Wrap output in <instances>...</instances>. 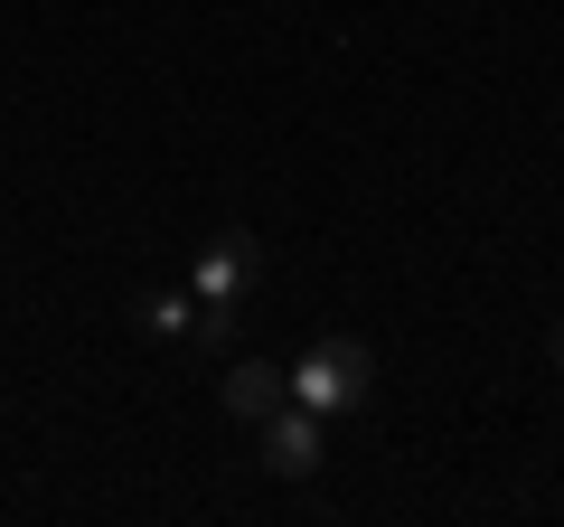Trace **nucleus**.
Returning <instances> with one entry per match:
<instances>
[{
    "label": "nucleus",
    "mask_w": 564,
    "mask_h": 527,
    "mask_svg": "<svg viewBox=\"0 0 564 527\" xmlns=\"http://www.w3.org/2000/svg\"><path fill=\"white\" fill-rule=\"evenodd\" d=\"M282 386H292V406H311L329 424V415H367L377 406V348L367 340H311L302 367H282Z\"/></svg>",
    "instance_id": "f257e3e1"
},
{
    "label": "nucleus",
    "mask_w": 564,
    "mask_h": 527,
    "mask_svg": "<svg viewBox=\"0 0 564 527\" xmlns=\"http://www.w3.org/2000/svg\"><path fill=\"white\" fill-rule=\"evenodd\" d=\"M254 273H263V245L245 236V226H226V236H207V255H198V302L236 311L245 292H254Z\"/></svg>",
    "instance_id": "f03ea898"
},
{
    "label": "nucleus",
    "mask_w": 564,
    "mask_h": 527,
    "mask_svg": "<svg viewBox=\"0 0 564 527\" xmlns=\"http://www.w3.org/2000/svg\"><path fill=\"white\" fill-rule=\"evenodd\" d=\"M254 433H263V471H273V481H311V471H321V415H311V406L282 396Z\"/></svg>",
    "instance_id": "7ed1b4c3"
},
{
    "label": "nucleus",
    "mask_w": 564,
    "mask_h": 527,
    "mask_svg": "<svg viewBox=\"0 0 564 527\" xmlns=\"http://www.w3.org/2000/svg\"><path fill=\"white\" fill-rule=\"evenodd\" d=\"M217 396H226V415H236V424H263V415H273L282 396H292V386H282V367H263V358H236Z\"/></svg>",
    "instance_id": "20e7f679"
},
{
    "label": "nucleus",
    "mask_w": 564,
    "mask_h": 527,
    "mask_svg": "<svg viewBox=\"0 0 564 527\" xmlns=\"http://www.w3.org/2000/svg\"><path fill=\"white\" fill-rule=\"evenodd\" d=\"M132 321L151 330V340H198V292H188V302H180V292H141Z\"/></svg>",
    "instance_id": "39448f33"
},
{
    "label": "nucleus",
    "mask_w": 564,
    "mask_h": 527,
    "mask_svg": "<svg viewBox=\"0 0 564 527\" xmlns=\"http://www.w3.org/2000/svg\"><path fill=\"white\" fill-rule=\"evenodd\" d=\"M545 358H555V367H564V330H555V340H545Z\"/></svg>",
    "instance_id": "423d86ee"
}]
</instances>
